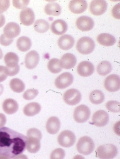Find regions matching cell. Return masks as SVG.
<instances>
[{
    "label": "cell",
    "instance_id": "1",
    "mask_svg": "<svg viewBox=\"0 0 120 159\" xmlns=\"http://www.w3.org/2000/svg\"><path fill=\"white\" fill-rule=\"evenodd\" d=\"M27 137L8 127L0 128V155L12 159L26 149Z\"/></svg>",
    "mask_w": 120,
    "mask_h": 159
},
{
    "label": "cell",
    "instance_id": "2",
    "mask_svg": "<svg viewBox=\"0 0 120 159\" xmlns=\"http://www.w3.org/2000/svg\"><path fill=\"white\" fill-rule=\"evenodd\" d=\"M118 152L117 147L111 144L101 145L96 150L97 156L100 159H113Z\"/></svg>",
    "mask_w": 120,
    "mask_h": 159
},
{
    "label": "cell",
    "instance_id": "3",
    "mask_svg": "<svg viewBox=\"0 0 120 159\" xmlns=\"http://www.w3.org/2000/svg\"><path fill=\"white\" fill-rule=\"evenodd\" d=\"M95 148V143L92 139L86 136L81 137L76 144L77 151L84 155L91 154L94 151Z\"/></svg>",
    "mask_w": 120,
    "mask_h": 159
},
{
    "label": "cell",
    "instance_id": "4",
    "mask_svg": "<svg viewBox=\"0 0 120 159\" xmlns=\"http://www.w3.org/2000/svg\"><path fill=\"white\" fill-rule=\"evenodd\" d=\"M95 44L91 38L84 37L80 38L76 43L77 51L83 55H87L92 53L95 50Z\"/></svg>",
    "mask_w": 120,
    "mask_h": 159
},
{
    "label": "cell",
    "instance_id": "5",
    "mask_svg": "<svg viewBox=\"0 0 120 159\" xmlns=\"http://www.w3.org/2000/svg\"><path fill=\"white\" fill-rule=\"evenodd\" d=\"M90 116L91 111L88 106L84 104L77 106L74 111V119L78 123H84L87 121Z\"/></svg>",
    "mask_w": 120,
    "mask_h": 159
},
{
    "label": "cell",
    "instance_id": "6",
    "mask_svg": "<svg viewBox=\"0 0 120 159\" xmlns=\"http://www.w3.org/2000/svg\"><path fill=\"white\" fill-rule=\"evenodd\" d=\"M76 137L72 131L65 130L60 133L57 138V141L60 146L64 148L72 147L75 143Z\"/></svg>",
    "mask_w": 120,
    "mask_h": 159
},
{
    "label": "cell",
    "instance_id": "7",
    "mask_svg": "<svg viewBox=\"0 0 120 159\" xmlns=\"http://www.w3.org/2000/svg\"><path fill=\"white\" fill-rule=\"evenodd\" d=\"M81 93L79 90L75 89H72L67 90L63 96L64 101L66 104L74 106L78 104L81 101Z\"/></svg>",
    "mask_w": 120,
    "mask_h": 159
},
{
    "label": "cell",
    "instance_id": "8",
    "mask_svg": "<svg viewBox=\"0 0 120 159\" xmlns=\"http://www.w3.org/2000/svg\"><path fill=\"white\" fill-rule=\"evenodd\" d=\"M73 80V76L72 74L65 72L56 78L54 84L58 89H64L70 86L72 84Z\"/></svg>",
    "mask_w": 120,
    "mask_h": 159
},
{
    "label": "cell",
    "instance_id": "9",
    "mask_svg": "<svg viewBox=\"0 0 120 159\" xmlns=\"http://www.w3.org/2000/svg\"><path fill=\"white\" fill-rule=\"evenodd\" d=\"M104 87L109 92H114L120 89V78L119 75L115 74L108 76L104 81Z\"/></svg>",
    "mask_w": 120,
    "mask_h": 159
},
{
    "label": "cell",
    "instance_id": "10",
    "mask_svg": "<svg viewBox=\"0 0 120 159\" xmlns=\"http://www.w3.org/2000/svg\"><path fill=\"white\" fill-rule=\"evenodd\" d=\"M109 120L108 114L104 110H99L94 114L92 124L97 127H104L108 124Z\"/></svg>",
    "mask_w": 120,
    "mask_h": 159
},
{
    "label": "cell",
    "instance_id": "11",
    "mask_svg": "<svg viewBox=\"0 0 120 159\" xmlns=\"http://www.w3.org/2000/svg\"><path fill=\"white\" fill-rule=\"evenodd\" d=\"M108 4L105 1L95 0L90 5V11L95 16H100L105 13L107 10Z\"/></svg>",
    "mask_w": 120,
    "mask_h": 159
},
{
    "label": "cell",
    "instance_id": "12",
    "mask_svg": "<svg viewBox=\"0 0 120 159\" xmlns=\"http://www.w3.org/2000/svg\"><path fill=\"white\" fill-rule=\"evenodd\" d=\"M76 25L79 30L82 31H88L94 28L95 22L91 17L84 16L77 18Z\"/></svg>",
    "mask_w": 120,
    "mask_h": 159
},
{
    "label": "cell",
    "instance_id": "13",
    "mask_svg": "<svg viewBox=\"0 0 120 159\" xmlns=\"http://www.w3.org/2000/svg\"><path fill=\"white\" fill-rule=\"evenodd\" d=\"M77 72L81 76L89 77L92 75L95 72L94 65L89 61H84L78 64L77 67Z\"/></svg>",
    "mask_w": 120,
    "mask_h": 159
},
{
    "label": "cell",
    "instance_id": "14",
    "mask_svg": "<svg viewBox=\"0 0 120 159\" xmlns=\"http://www.w3.org/2000/svg\"><path fill=\"white\" fill-rule=\"evenodd\" d=\"M35 18L34 11L30 8H25L20 12V22L24 25L30 26L33 25L35 22Z\"/></svg>",
    "mask_w": 120,
    "mask_h": 159
},
{
    "label": "cell",
    "instance_id": "15",
    "mask_svg": "<svg viewBox=\"0 0 120 159\" xmlns=\"http://www.w3.org/2000/svg\"><path fill=\"white\" fill-rule=\"evenodd\" d=\"M69 8L72 13L76 14L83 13L87 8V3L84 0H73L70 2Z\"/></svg>",
    "mask_w": 120,
    "mask_h": 159
},
{
    "label": "cell",
    "instance_id": "16",
    "mask_svg": "<svg viewBox=\"0 0 120 159\" xmlns=\"http://www.w3.org/2000/svg\"><path fill=\"white\" fill-rule=\"evenodd\" d=\"M39 61V56L36 51H31L27 53L25 58V65L29 69H33L36 67Z\"/></svg>",
    "mask_w": 120,
    "mask_h": 159
},
{
    "label": "cell",
    "instance_id": "17",
    "mask_svg": "<svg viewBox=\"0 0 120 159\" xmlns=\"http://www.w3.org/2000/svg\"><path fill=\"white\" fill-rule=\"evenodd\" d=\"M3 32L7 38L13 39L19 36L21 29L18 24L14 22H10L5 26Z\"/></svg>",
    "mask_w": 120,
    "mask_h": 159
},
{
    "label": "cell",
    "instance_id": "18",
    "mask_svg": "<svg viewBox=\"0 0 120 159\" xmlns=\"http://www.w3.org/2000/svg\"><path fill=\"white\" fill-rule=\"evenodd\" d=\"M46 130L50 134H55L61 128V122L56 116H51L48 119L46 125Z\"/></svg>",
    "mask_w": 120,
    "mask_h": 159
},
{
    "label": "cell",
    "instance_id": "19",
    "mask_svg": "<svg viewBox=\"0 0 120 159\" xmlns=\"http://www.w3.org/2000/svg\"><path fill=\"white\" fill-rule=\"evenodd\" d=\"M76 59L74 54L67 53L64 54L60 61V65L62 68L70 69L75 66Z\"/></svg>",
    "mask_w": 120,
    "mask_h": 159
},
{
    "label": "cell",
    "instance_id": "20",
    "mask_svg": "<svg viewBox=\"0 0 120 159\" xmlns=\"http://www.w3.org/2000/svg\"><path fill=\"white\" fill-rule=\"evenodd\" d=\"M75 44V40L71 35L65 34L60 37L58 39V45L59 48L63 50L71 49Z\"/></svg>",
    "mask_w": 120,
    "mask_h": 159
},
{
    "label": "cell",
    "instance_id": "21",
    "mask_svg": "<svg viewBox=\"0 0 120 159\" xmlns=\"http://www.w3.org/2000/svg\"><path fill=\"white\" fill-rule=\"evenodd\" d=\"M51 29L55 35H62L64 34L68 30L67 23L61 19L55 20L52 24Z\"/></svg>",
    "mask_w": 120,
    "mask_h": 159
},
{
    "label": "cell",
    "instance_id": "22",
    "mask_svg": "<svg viewBox=\"0 0 120 159\" xmlns=\"http://www.w3.org/2000/svg\"><path fill=\"white\" fill-rule=\"evenodd\" d=\"M18 103L13 99L5 100L2 104V109L7 114L12 115L18 111Z\"/></svg>",
    "mask_w": 120,
    "mask_h": 159
},
{
    "label": "cell",
    "instance_id": "23",
    "mask_svg": "<svg viewBox=\"0 0 120 159\" xmlns=\"http://www.w3.org/2000/svg\"><path fill=\"white\" fill-rule=\"evenodd\" d=\"M41 107L38 102H32L28 103L25 106L23 112L27 116H33L40 112Z\"/></svg>",
    "mask_w": 120,
    "mask_h": 159
},
{
    "label": "cell",
    "instance_id": "24",
    "mask_svg": "<svg viewBox=\"0 0 120 159\" xmlns=\"http://www.w3.org/2000/svg\"><path fill=\"white\" fill-rule=\"evenodd\" d=\"M40 140L36 138H27L26 148L30 153H35L38 152L40 149Z\"/></svg>",
    "mask_w": 120,
    "mask_h": 159
},
{
    "label": "cell",
    "instance_id": "25",
    "mask_svg": "<svg viewBox=\"0 0 120 159\" xmlns=\"http://www.w3.org/2000/svg\"><path fill=\"white\" fill-rule=\"evenodd\" d=\"M97 42L100 45L105 47H111L116 43V39L113 35L108 33H101L97 39Z\"/></svg>",
    "mask_w": 120,
    "mask_h": 159
},
{
    "label": "cell",
    "instance_id": "26",
    "mask_svg": "<svg viewBox=\"0 0 120 159\" xmlns=\"http://www.w3.org/2000/svg\"><path fill=\"white\" fill-rule=\"evenodd\" d=\"M32 41L31 39L25 36H22L17 39L16 47L21 52H25L29 50L32 47Z\"/></svg>",
    "mask_w": 120,
    "mask_h": 159
},
{
    "label": "cell",
    "instance_id": "27",
    "mask_svg": "<svg viewBox=\"0 0 120 159\" xmlns=\"http://www.w3.org/2000/svg\"><path fill=\"white\" fill-rule=\"evenodd\" d=\"M62 8L58 3L55 2L47 4L44 8L45 13L48 15L58 16L61 13Z\"/></svg>",
    "mask_w": 120,
    "mask_h": 159
},
{
    "label": "cell",
    "instance_id": "28",
    "mask_svg": "<svg viewBox=\"0 0 120 159\" xmlns=\"http://www.w3.org/2000/svg\"><path fill=\"white\" fill-rule=\"evenodd\" d=\"M19 57L14 52H10L7 53L4 57V61L6 65V67L13 68L18 65Z\"/></svg>",
    "mask_w": 120,
    "mask_h": 159
},
{
    "label": "cell",
    "instance_id": "29",
    "mask_svg": "<svg viewBox=\"0 0 120 159\" xmlns=\"http://www.w3.org/2000/svg\"><path fill=\"white\" fill-rule=\"evenodd\" d=\"M89 100L93 104L98 105L101 104L104 102L105 96L100 90H94L90 94Z\"/></svg>",
    "mask_w": 120,
    "mask_h": 159
},
{
    "label": "cell",
    "instance_id": "30",
    "mask_svg": "<svg viewBox=\"0 0 120 159\" xmlns=\"http://www.w3.org/2000/svg\"><path fill=\"white\" fill-rule=\"evenodd\" d=\"M112 70V66L108 61H103L99 63L97 67V71L99 75L106 76L109 74Z\"/></svg>",
    "mask_w": 120,
    "mask_h": 159
},
{
    "label": "cell",
    "instance_id": "31",
    "mask_svg": "<svg viewBox=\"0 0 120 159\" xmlns=\"http://www.w3.org/2000/svg\"><path fill=\"white\" fill-rule=\"evenodd\" d=\"M11 89L16 93H21L25 89V85L23 81L18 78L13 79L10 83Z\"/></svg>",
    "mask_w": 120,
    "mask_h": 159
},
{
    "label": "cell",
    "instance_id": "32",
    "mask_svg": "<svg viewBox=\"0 0 120 159\" xmlns=\"http://www.w3.org/2000/svg\"><path fill=\"white\" fill-rule=\"evenodd\" d=\"M49 71L53 74H58L62 70L60 65V60L56 58L51 59L48 64Z\"/></svg>",
    "mask_w": 120,
    "mask_h": 159
},
{
    "label": "cell",
    "instance_id": "33",
    "mask_svg": "<svg viewBox=\"0 0 120 159\" xmlns=\"http://www.w3.org/2000/svg\"><path fill=\"white\" fill-rule=\"evenodd\" d=\"M49 28V25L46 20L39 19L34 24L35 30L39 33H43L47 32Z\"/></svg>",
    "mask_w": 120,
    "mask_h": 159
},
{
    "label": "cell",
    "instance_id": "34",
    "mask_svg": "<svg viewBox=\"0 0 120 159\" xmlns=\"http://www.w3.org/2000/svg\"><path fill=\"white\" fill-rule=\"evenodd\" d=\"M107 110L112 112L118 113L120 111V104L119 102L116 101H109L106 103Z\"/></svg>",
    "mask_w": 120,
    "mask_h": 159
},
{
    "label": "cell",
    "instance_id": "35",
    "mask_svg": "<svg viewBox=\"0 0 120 159\" xmlns=\"http://www.w3.org/2000/svg\"><path fill=\"white\" fill-rule=\"evenodd\" d=\"M65 156V151L61 148L55 149L52 152L50 156V159H64Z\"/></svg>",
    "mask_w": 120,
    "mask_h": 159
},
{
    "label": "cell",
    "instance_id": "36",
    "mask_svg": "<svg viewBox=\"0 0 120 159\" xmlns=\"http://www.w3.org/2000/svg\"><path fill=\"white\" fill-rule=\"evenodd\" d=\"M38 94L39 91L37 89H28L23 94V98L26 100H31L35 99Z\"/></svg>",
    "mask_w": 120,
    "mask_h": 159
},
{
    "label": "cell",
    "instance_id": "37",
    "mask_svg": "<svg viewBox=\"0 0 120 159\" xmlns=\"http://www.w3.org/2000/svg\"><path fill=\"white\" fill-rule=\"evenodd\" d=\"M26 137L36 138L39 140H41L42 139V134L41 132L37 128H32L28 130Z\"/></svg>",
    "mask_w": 120,
    "mask_h": 159
},
{
    "label": "cell",
    "instance_id": "38",
    "mask_svg": "<svg viewBox=\"0 0 120 159\" xmlns=\"http://www.w3.org/2000/svg\"><path fill=\"white\" fill-rule=\"evenodd\" d=\"M29 1L27 0H22V1H18V0H14L12 1L13 5L14 7L17 9H25L29 3Z\"/></svg>",
    "mask_w": 120,
    "mask_h": 159
},
{
    "label": "cell",
    "instance_id": "39",
    "mask_svg": "<svg viewBox=\"0 0 120 159\" xmlns=\"http://www.w3.org/2000/svg\"><path fill=\"white\" fill-rule=\"evenodd\" d=\"M13 40L7 38L4 34L0 36V44L2 46L7 47L10 46L12 43Z\"/></svg>",
    "mask_w": 120,
    "mask_h": 159
},
{
    "label": "cell",
    "instance_id": "40",
    "mask_svg": "<svg viewBox=\"0 0 120 159\" xmlns=\"http://www.w3.org/2000/svg\"><path fill=\"white\" fill-rule=\"evenodd\" d=\"M5 68H6L7 75L10 76H13L17 75L20 70V66L19 65H17V66L13 68H9L6 66Z\"/></svg>",
    "mask_w": 120,
    "mask_h": 159
},
{
    "label": "cell",
    "instance_id": "41",
    "mask_svg": "<svg viewBox=\"0 0 120 159\" xmlns=\"http://www.w3.org/2000/svg\"><path fill=\"white\" fill-rule=\"evenodd\" d=\"M10 6V1L9 0L0 1V14L7 11Z\"/></svg>",
    "mask_w": 120,
    "mask_h": 159
},
{
    "label": "cell",
    "instance_id": "42",
    "mask_svg": "<svg viewBox=\"0 0 120 159\" xmlns=\"http://www.w3.org/2000/svg\"><path fill=\"white\" fill-rule=\"evenodd\" d=\"M112 14L113 17L117 19H120V3H118L113 7L112 11Z\"/></svg>",
    "mask_w": 120,
    "mask_h": 159
},
{
    "label": "cell",
    "instance_id": "43",
    "mask_svg": "<svg viewBox=\"0 0 120 159\" xmlns=\"http://www.w3.org/2000/svg\"><path fill=\"white\" fill-rule=\"evenodd\" d=\"M7 75L5 66H0V83L3 82L7 79Z\"/></svg>",
    "mask_w": 120,
    "mask_h": 159
},
{
    "label": "cell",
    "instance_id": "44",
    "mask_svg": "<svg viewBox=\"0 0 120 159\" xmlns=\"http://www.w3.org/2000/svg\"><path fill=\"white\" fill-rule=\"evenodd\" d=\"M6 116L3 114L0 113V128H2L6 123Z\"/></svg>",
    "mask_w": 120,
    "mask_h": 159
},
{
    "label": "cell",
    "instance_id": "45",
    "mask_svg": "<svg viewBox=\"0 0 120 159\" xmlns=\"http://www.w3.org/2000/svg\"><path fill=\"white\" fill-rule=\"evenodd\" d=\"M5 23V18L2 14H0V28L2 27Z\"/></svg>",
    "mask_w": 120,
    "mask_h": 159
},
{
    "label": "cell",
    "instance_id": "46",
    "mask_svg": "<svg viewBox=\"0 0 120 159\" xmlns=\"http://www.w3.org/2000/svg\"><path fill=\"white\" fill-rule=\"evenodd\" d=\"M14 159H28L27 156L25 154H21L17 155L14 158Z\"/></svg>",
    "mask_w": 120,
    "mask_h": 159
},
{
    "label": "cell",
    "instance_id": "47",
    "mask_svg": "<svg viewBox=\"0 0 120 159\" xmlns=\"http://www.w3.org/2000/svg\"><path fill=\"white\" fill-rule=\"evenodd\" d=\"M73 159H85L83 156L81 155H76L74 157Z\"/></svg>",
    "mask_w": 120,
    "mask_h": 159
},
{
    "label": "cell",
    "instance_id": "48",
    "mask_svg": "<svg viewBox=\"0 0 120 159\" xmlns=\"http://www.w3.org/2000/svg\"><path fill=\"white\" fill-rule=\"evenodd\" d=\"M4 90V88H3V85L0 84V96L2 94Z\"/></svg>",
    "mask_w": 120,
    "mask_h": 159
},
{
    "label": "cell",
    "instance_id": "49",
    "mask_svg": "<svg viewBox=\"0 0 120 159\" xmlns=\"http://www.w3.org/2000/svg\"><path fill=\"white\" fill-rule=\"evenodd\" d=\"M2 57H3V52L1 49L0 48V60L2 59Z\"/></svg>",
    "mask_w": 120,
    "mask_h": 159
},
{
    "label": "cell",
    "instance_id": "50",
    "mask_svg": "<svg viewBox=\"0 0 120 159\" xmlns=\"http://www.w3.org/2000/svg\"><path fill=\"white\" fill-rule=\"evenodd\" d=\"M0 159H11L8 157H5V156H2L0 155Z\"/></svg>",
    "mask_w": 120,
    "mask_h": 159
}]
</instances>
